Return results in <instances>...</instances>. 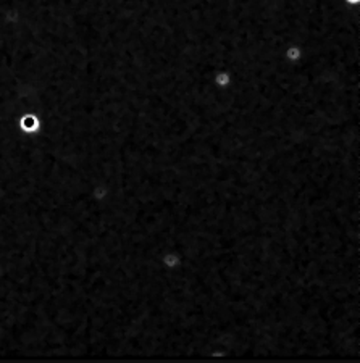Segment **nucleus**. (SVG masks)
Segmentation results:
<instances>
[{
    "mask_svg": "<svg viewBox=\"0 0 360 363\" xmlns=\"http://www.w3.org/2000/svg\"><path fill=\"white\" fill-rule=\"evenodd\" d=\"M304 55H305V50L301 45H297V44L287 45L284 49V52H283L284 60H286V62H289V63H299L301 60L304 58Z\"/></svg>",
    "mask_w": 360,
    "mask_h": 363,
    "instance_id": "f257e3e1",
    "label": "nucleus"
},
{
    "mask_svg": "<svg viewBox=\"0 0 360 363\" xmlns=\"http://www.w3.org/2000/svg\"><path fill=\"white\" fill-rule=\"evenodd\" d=\"M213 84L218 89H230L233 86V75L228 71V69H220L213 75Z\"/></svg>",
    "mask_w": 360,
    "mask_h": 363,
    "instance_id": "f03ea898",
    "label": "nucleus"
},
{
    "mask_svg": "<svg viewBox=\"0 0 360 363\" xmlns=\"http://www.w3.org/2000/svg\"><path fill=\"white\" fill-rule=\"evenodd\" d=\"M347 5H360V0H343Z\"/></svg>",
    "mask_w": 360,
    "mask_h": 363,
    "instance_id": "7ed1b4c3",
    "label": "nucleus"
}]
</instances>
